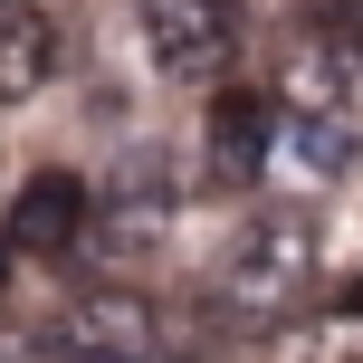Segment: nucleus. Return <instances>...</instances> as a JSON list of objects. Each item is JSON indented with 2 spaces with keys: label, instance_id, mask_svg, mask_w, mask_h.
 <instances>
[{
  "label": "nucleus",
  "instance_id": "obj_8",
  "mask_svg": "<svg viewBox=\"0 0 363 363\" xmlns=\"http://www.w3.org/2000/svg\"><path fill=\"white\" fill-rule=\"evenodd\" d=\"M57 57H67L57 19L38 10V0H0V106H29L57 77Z\"/></svg>",
  "mask_w": 363,
  "mask_h": 363
},
{
  "label": "nucleus",
  "instance_id": "obj_5",
  "mask_svg": "<svg viewBox=\"0 0 363 363\" xmlns=\"http://www.w3.org/2000/svg\"><path fill=\"white\" fill-rule=\"evenodd\" d=\"M86 230H96V201H86L77 172H29L10 220H0L10 258H67V249H86Z\"/></svg>",
  "mask_w": 363,
  "mask_h": 363
},
{
  "label": "nucleus",
  "instance_id": "obj_3",
  "mask_svg": "<svg viewBox=\"0 0 363 363\" xmlns=\"http://www.w3.org/2000/svg\"><path fill=\"white\" fill-rule=\"evenodd\" d=\"M287 115H325V125H363V19H315L287 48L277 77Z\"/></svg>",
  "mask_w": 363,
  "mask_h": 363
},
{
  "label": "nucleus",
  "instance_id": "obj_9",
  "mask_svg": "<svg viewBox=\"0 0 363 363\" xmlns=\"http://www.w3.org/2000/svg\"><path fill=\"white\" fill-rule=\"evenodd\" d=\"M287 363H363V306H335V315H306V325L277 345Z\"/></svg>",
  "mask_w": 363,
  "mask_h": 363
},
{
  "label": "nucleus",
  "instance_id": "obj_4",
  "mask_svg": "<svg viewBox=\"0 0 363 363\" xmlns=\"http://www.w3.org/2000/svg\"><path fill=\"white\" fill-rule=\"evenodd\" d=\"M144 57L172 86H201L239 57V0H144Z\"/></svg>",
  "mask_w": 363,
  "mask_h": 363
},
{
  "label": "nucleus",
  "instance_id": "obj_2",
  "mask_svg": "<svg viewBox=\"0 0 363 363\" xmlns=\"http://www.w3.org/2000/svg\"><path fill=\"white\" fill-rule=\"evenodd\" d=\"M38 354L48 363H163L172 335H163V306L134 287H96L77 306H57L38 325Z\"/></svg>",
  "mask_w": 363,
  "mask_h": 363
},
{
  "label": "nucleus",
  "instance_id": "obj_6",
  "mask_svg": "<svg viewBox=\"0 0 363 363\" xmlns=\"http://www.w3.org/2000/svg\"><path fill=\"white\" fill-rule=\"evenodd\" d=\"M354 163H363V134L325 125V115H277V134H268V182L277 191H335Z\"/></svg>",
  "mask_w": 363,
  "mask_h": 363
},
{
  "label": "nucleus",
  "instance_id": "obj_1",
  "mask_svg": "<svg viewBox=\"0 0 363 363\" xmlns=\"http://www.w3.org/2000/svg\"><path fill=\"white\" fill-rule=\"evenodd\" d=\"M315 277H325L315 211H268V220H249V230L230 239V258H220V277H211V315L220 325H287L315 296Z\"/></svg>",
  "mask_w": 363,
  "mask_h": 363
},
{
  "label": "nucleus",
  "instance_id": "obj_7",
  "mask_svg": "<svg viewBox=\"0 0 363 363\" xmlns=\"http://www.w3.org/2000/svg\"><path fill=\"white\" fill-rule=\"evenodd\" d=\"M268 134H277V106H268V96L220 86V96H211V134H201V153H211V182H230V191L268 182Z\"/></svg>",
  "mask_w": 363,
  "mask_h": 363
},
{
  "label": "nucleus",
  "instance_id": "obj_10",
  "mask_svg": "<svg viewBox=\"0 0 363 363\" xmlns=\"http://www.w3.org/2000/svg\"><path fill=\"white\" fill-rule=\"evenodd\" d=\"M0 287H10V239H0Z\"/></svg>",
  "mask_w": 363,
  "mask_h": 363
}]
</instances>
